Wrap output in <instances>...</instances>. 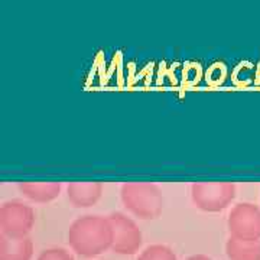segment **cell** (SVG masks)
<instances>
[{
	"label": "cell",
	"instance_id": "obj_3",
	"mask_svg": "<svg viewBox=\"0 0 260 260\" xmlns=\"http://www.w3.org/2000/svg\"><path fill=\"white\" fill-rule=\"evenodd\" d=\"M237 188L233 182H195L191 185L194 205L204 213H220L236 200Z\"/></svg>",
	"mask_w": 260,
	"mask_h": 260
},
{
	"label": "cell",
	"instance_id": "obj_5",
	"mask_svg": "<svg viewBox=\"0 0 260 260\" xmlns=\"http://www.w3.org/2000/svg\"><path fill=\"white\" fill-rule=\"evenodd\" d=\"M113 227L112 250L121 256H130L138 253L143 243L142 232L130 217L126 214L112 213L107 215Z\"/></svg>",
	"mask_w": 260,
	"mask_h": 260
},
{
	"label": "cell",
	"instance_id": "obj_11",
	"mask_svg": "<svg viewBox=\"0 0 260 260\" xmlns=\"http://www.w3.org/2000/svg\"><path fill=\"white\" fill-rule=\"evenodd\" d=\"M138 260H178L174 250L165 244H152L139 254Z\"/></svg>",
	"mask_w": 260,
	"mask_h": 260
},
{
	"label": "cell",
	"instance_id": "obj_8",
	"mask_svg": "<svg viewBox=\"0 0 260 260\" xmlns=\"http://www.w3.org/2000/svg\"><path fill=\"white\" fill-rule=\"evenodd\" d=\"M18 189L25 198H28L29 201L37 203V204H47L59 197L62 185H61V182H55V181H52V182H47V181L19 182Z\"/></svg>",
	"mask_w": 260,
	"mask_h": 260
},
{
	"label": "cell",
	"instance_id": "obj_6",
	"mask_svg": "<svg viewBox=\"0 0 260 260\" xmlns=\"http://www.w3.org/2000/svg\"><path fill=\"white\" fill-rule=\"evenodd\" d=\"M232 237L240 240H260V207L239 203L232 208L227 220Z\"/></svg>",
	"mask_w": 260,
	"mask_h": 260
},
{
	"label": "cell",
	"instance_id": "obj_12",
	"mask_svg": "<svg viewBox=\"0 0 260 260\" xmlns=\"http://www.w3.org/2000/svg\"><path fill=\"white\" fill-rule=\"evenodd\" d=\"M37 260H74V256L62 247H52L42 251Z\"/></svg>",
	"mask_w": 260,
	"mask_h": 260
},
{
	"label": "cell",
	"instance_id": "obj_13",
	"mask_svg": "<svg viewBox=\"0 0 260 260\" xmlns=\"http://www.w3.org/2000/svg\"><path fill=\"white\" fill-rule=\"evenodd\" d=\"M186 260H213V259H211V257H208V256H205V254H194V256L188 257Z\"/></svg>",
	"mask_w": 260,
	"mask_h": 260
},
{
	"label": "cell",
	"instance_id": "obj_2",
	"mask_svg": "<svg viewBox=\"0 0 260 260\" xmlns=\"http://www.w3.org/2000/svg\"><path fill=\"white\" fill-rule=\"evenodd\" d=\"M124 208L139 220H156L164 211V194L152 182H126L120 188Z\"/></svg>",
	"mask_w": 260,
	"mask_h": 260
},
{
	"label": "cell",
	"instance_id": "obj_4",
	"mask_svg": "<svg viewBox=\"0 0 260 260\" xmlns=\"http://www.w3.org/2000/svg\"><path fill=\"white\" fill-rule=\"evenodd\" d=\"M34 208L20 200H10L0 207V230L8 237H28L35 225Z\"/></svg>",
	"mask_w": 260,
	"mask_h": 260
},
{
	"label": "cell",
	"instance_id": "obj_9",
	"mask_svg": "<svg viewBox=\"0 0 260 260\" xmlns=\"http://www.w3.org/2000/svg\"><path fill=\"white\" fill-rule=\"evenodd\" d=\"M34 242L29 237H8L0 234V260H32Z\"/></svg>",
	"mask_w": 260,
	"mask_h": 260
},
{
	"label": "cell",
	"instance_id": "obj_7",
	"mask_svg": "<svg viewBox=\"0 0 260 260\" xmlns=\"http://www.w3.org/2000/svg\"><path fill=\"white\" fill-rule=\"evenodd\" d=\"M103 195V184L97 181H75L67 186V197L74 208H90Z\"/></svg>",
	"mask_w": 260,
	"mask_h": 260
},
{
	"label": "cell",
	"instance_id": "obj_10",
	"mask_svg": "<svg viewBox=\"0 0 260 260\" xmlns=\"http://www.w3.org/2000/svg\"><path fill=\"white\" fill-rule=\"evenodd\" d=\"M225 254L229 260H260V240H240L230 236Z\"/></svg>",
	"mask_w": 260,
	"mask_h": 260
},
{
	"label": "cell",
	"instance_id": "obj_1",
	"mask_svg": "<svg viewBox=\"0 0 260 260\" xmlns=\"http://www.w3.org/2000/svg\"><path fill=\"white\" fill-rule=\"evenodd\" d=\"M68 244L77 254L94 257L113 246V227L109 217L83 215L70 225Z\"/></svg>",
	"mask_w": 260,
	"mask_h": 260
}]
</instances>
